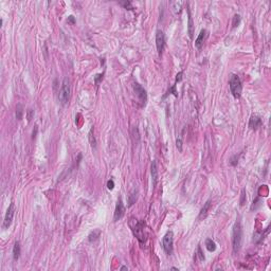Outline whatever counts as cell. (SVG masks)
Returning a JSON list of instances; mask_svg holds the SVG:
<instances>
[{
  "mask_svg": "<svg viewBox=\"0 0 271 271\" xmlns=\"http://www.w3.org/2000/svg\"><path fill=\"white\" fill-rule=\"evenodd\" d=\"M101 79H103V73H102V74H97V75H95L94 82H95V84H97V85H99V84H100V81H101Z\"/></svg>",
  "mask_w": 271,
  "mask_h": 271,
  "instance_id": "cell-26",
  "label": "cell"
},
{
  "mask_svg": "<svg viewBox=\"0 0 271 271\" xmlns=\"http://www.w3.org/2000/svg\"><path fill=\"white\" fill-rule=\"evenodd\" d=\"M20 243L19 241H16L14 245V247H13V258H14V261H17L19 258V256H20Z\"/></svg>",
  "mask_w": 271,
  "mask_h": 271,
  "instance_id": "cell-15",
  "label": "cell"
},
{
  "mask_svg": "<svg viewBox=\"0 0 271 271\" xmlns=\"http://www.w3.org/2000/svg\"><path fill=\"white\" fill-rule=\"evenodd\" d=\"M107 188H108V190H114V180H108V182H107Z\"/></svg>",
  "mask_w": 271,
  "mask_h": 271,
  "instance_id": "cell-27",
  "label": "cell"
},
{
  "mask_svg": "<svg viewBox=\"0 0 271 271\" xmlns=\"http://www.w3.org/2000/svg\"><path fill=\"white\" fill-rule=\"evenodd\" d=\"M70 97V81L66 77L64 79L63 84H62V87H60L59 90V95H58V99H59L60 104L65 106L68 103Z\"/></svg>",
  "mask_w": 271,
  "mask_h": 271,
  "instance_id": "cell-4",
  "label": "cell"
},
{
  "mask_svg": "<svg viewBox=\"0 0 271 271\" xmlns=\"http://www.w3.org/2000/svg\"><path fill=\"white\" fill-rule=\"evenodd\" d=\"M172 270H178V268H175V267H173V268H171Z\"/></svg>",
  "mask_w": 271,
  "mask_h": 271,
  "instance_id": "cell-33",
  "label": "cell"
},
{
  "mask_svg": "<svg viewBox=\"0 0 271 271\" xmlns=\"http://www.w3.org/2000/svg\"><path fill=\"white\" fill-rule=\"evenodd\" d=\"M246 201V195H245V190L241 191V206H244Z\"/></svg>",
  "mask_w": 271,
  "mask_h": 271,
  "instance_id": "cell-28",
  "label": "cell"
},
{
  "mask_svg": "<svg viewBox=\"0 0 271 271\" xmlns=\"http://www.w3.org/2000/svg\"><path fill=\"white\" fill-rule=\"evenodd\" d=\"M173 245H174V235H173V232L169 231L166 232L162 239L163 249L167 255H171L173 253Z\"/></svg>",
  "mask_w": 271,
  "mask_h": 271,
  "instance_id": "cell-5",
  "label": "cell"
},
{
  "mask_svg": "<svg viewBox=\"0 0 271 271\" xmlns=\"http://www.w3.org/2000/svg\"><path fill=\"white\" fill-rule=\"evenodd\" d=\"M206 247L210 252H213V251L216 250V244L211 238H208L206 241Z\"/></svg>",
  "mask_w": 271,
  "mask_h": 271,
  "instance_id": "cell-18",
  "label": "cell"
},
{
  "mask_svg": "<svg viewBox=\"0 0 271 271\" xmlns=\"http://www.w3.org/2000/svg\"><path fill=\"white\" fill-rule=\"evenodd\" d=\"M196 256L199 257V261H204V255L202 254L201 248H200V247H198V248H197V254H196Z\"/></svg>",
  "mask_w": 271,
  "mask_h": 271,
  "instance_id": "cell-24",
  "label": "cell"
},
{
  "mask_svg": "<svg viewBox=\"0 0 271 271\" xmlns=\"http://www.w3.org/2000/svg\"><path fill=\"white\" fill-rule=\"evenodd\" d=\"M188 14H189V34H190V37L193 38V29H194V23H193V18H192V15H191V11L190 9L188 7Z\"/></svg>",
  "mask_w": 271,
  "mask_h": 271,
  "instance_id": "cell-16",
  "label": "cell"
},
{
  "mask_svg": "<svg viewBox=\"0 0 271 271\" xmlns=\"http://www.w3.org/2000/svg\"><path fill=\"white\" fill-rule=\"evenodd\" d=\"M134 92H136V95L138 97V99H139V101L142 103V105H145L146 101H147V94H146L145 89H144L141 85H139L138 83H134Z\"/></svg>",
  "mask_w": 271,
  "mask_h": 271,
  "instance_id": "cell-8",
  "label": "cell"
},
{
  "mask_svg": "<svg viewBox=\"0 0 271 271\" xmlns=\"http://www.w3.org/2000/svg\"><path fill=\"white\" fill-rule=\"evenodd\" d=\"M262 124H263V121L258 116H252L250 121H249V127L251 129H257L260 126H262Z\"/></svg>",
  "mask_w": 271,
  "mask_h": 271,
  "instance_id": "cell-10",
  "label": "cell"
},
{
  "mask_svg": "<svg viewBox=\"0 0 271 271\" xmlns=\"http://www.w3.org/2000/svg\"><path fill=\"white\" fill-rule=\"evenodd\" d=\"M121 270H128V268L125 266H123V267H121Z\"/></svg>",
  "mask_w": 271,
  "mask_h": 271,
  "instance_id": "cell-32",
  "label": "cell"
},
{
  "mask_svg": "<svg viewBox=\"0 0 271 271\" xmlns=\"http://www.w3.org/2000/svg\"><path fill=\"white\" fill-rule=\"evenodd\" d=\"M89 139H90L91 145H92L93 147H95V146H97V141H95L94 137L92 138V129H91V130H90V132H89Z\"/></svg>",
  "mask_w": 271,
  "mask_h": 271,
  "instance_id": "cell-23",
  "label": "cell"
},
{
  "mask_svg": "<svg viewBox=\"0 0 271 271\" xmlns=\"http://www.w3.org/2000/svg\"><path fill=\"white\" fill-rule=\"evenodd\" d=\"M120 4L122 5V7H125V9H128V10L132 9V5H131V2H130V1H121Z\"/></svg>",
  "mask_w": 271,
  "mask_h": 271,
  "instance_id": "cell-22",
  "label": "cell"
},
{
  "mask_svg": "<svg viewBox=\"0 0 271 271\" xmlns=\"http://www.w3.org/2000/svg\"><path fill=\"white\" fill-rule=\"evenodd\" d=\"M14 213H15V206H14V203L12 202V203L10 204L9 208H7V213H5L4 220H3V229H9V227L11 226L12 221H13Z\"/></svg>",
  "mask_w": 271,
  "mask_h": 271,
  "instance_id": "cell-7",
  "label": "cell"
},
{
  "mask_svg": "<svg viewBox=\"0 0 271 271\" xmlns=\"http://www.w3.org/2000/svg\"><path fill=\"white\" fill-rule=\"evenodd\" d=\"M241 241H243V228H241V221H236L233 227V233H232V244H233L234 253L239 251L241 247Z\"/></svg>",
  "mask_w": 271,
  "mask_h": 271,
  "instance_id": "cell-1",
  "label": "cell"
},
{
  "mask_svg": "<svg viewBox=\"0 0 271 271\" xmlns=\"http://www.w3.org/2000/svg\"><path fill=\"white\" fill-rule=\"evenodd\" d=\"M176 145H177V147H178L179 151L182 149V137H179V139H177Z\"/></svg>",
  "mask_w": 271,
  "mask_h": 271,
  "instance_id": "cell-25",
  "label": "cell"
},
{
  "mask_svg": "<svg viewBox=\"0 0 271 271\" xmlns=\"http://www.w3.org/2000/svg\"><path fill=\"white\" fill-rule=\"evenodd\" d=\"M129 227L131 228V231L134 235L137 237V239L140 243H144L146 241V234L144 232V226L142 223L138 221L136 218H130L129 220Z\"/></svg>",
  "mask_w": 271,
  "mask_h": 271,
  "instance_id": "cell-2",
  "label": "cell"
},
{
  "mask_svg": "<svg viewBox=\"0 0 271 271\" xmlns=\"http://www.w3.org/2000/svg\"><path fill=\"white\" fill-rule=\"evenodd\" d=\"M182 4H183V2H181V1H174V2L172 3V9H173L175 14L180 13L181 9H182Z\"/></svg>",
  "mask_w": 271,
  "mask_h": 271,
  "instance_id": "cell-17",
  "label": "cell"
},
{
  "mask_svg": "<svg viewBox=\"0 0 271 271\" xmlns=\"http://www.w3.org/2000/svg\"><path fill=\"white\" fill-rule=\"evenodd\" d=\"M206 33H208L206 30H201V32H200V34L198 35L197 39L195 40V47H196L197 49H200L202 47L204 39H206Z\"/></svg>",
  "mask_w": 271,
  "mask_h": 271,
  "instance_id": "cell-11",
  "label": "cell"
},
{
  "mask_svg": "<svg viewBox=\"0 0 271 271\" xmlns=\"http://www.w3.org/2000/svg\"><path fill=\"white\" fill-rule=\"evenodd\" d=\"M125 214V208H124V204H123L122 198H119L118 202H117V206H116V211H114V221H118L121 218L124 216Z\"/></svg>",
  "mask_w": 271,
  "mask_h": 271,
  "instance_id": "cell-9",
  "label": "cell"
},
{
  "mask_svg": "<svg viewBox=\"0 0 271 271\" xmlns=\"http://www.w3.org/2000/svg\"><path fill=\"white\" fill-rule=\"evenodd\" d=\"M210 206H211V201L208 200V201L206 202V204L203 206V208L201 209V211H200V213H199V216H198V219L202 220L203 218L206 217V215H208V213H209V210H210Z\"/></svg>",
  "mask_w": 271,
  "mask_h": 271,
  "instance_id": "cell-13",
  "label": "cell"
},
{
  "mask_svg": "<svg viewBox=\"0 0 271 271\" xmlns=\"http://www.w3.org/2000/svg\"><path fill=\"white\" fill-rule=\"evenodd\" d=\"M138 194H139V192H138L137 189H134L129 193V196H128V206H131L134 203H136V201L138 199Z\"/></svg>",
  "mask_w": 271,
  "mask_h": 271,
  "instance_id": "cell-14",
  "label": "cell"
},
{
  "mask_svg": "<svg viewBox=\"0 0 271 271\" xmlns=\"http://www.w3.org/2000/svg\"><path fill=\"white\" fill-rule=\"evenodd\" d=\"M69 20L71 21L72 23H74V18H73V16H70L69 17Z\"/></svg>",
  "mask_w": 271,
  "mask_h": 271,
  "instance_id": "cell-31",
  "label": "cell"
},
{
  "mask_svg": "<svg viewBox=\"0 0 271 271\" xmlns=\"http://www.w3.org/2000/svg\"><path fill=\"white\" fill-rule=\"evenodd\" d=\"M151 179H153V184H154V186H155L156 184H157V181H158V169H157V163H156V161H153V163H151Z\"/></svg>",
  "mask_w": 271,
  "mask_h": 271,
  "instance_id": "cell-12",
  "label": "cell"
},
{
  "mask_svg": "<svg viewBox=\"0 0 271 271\" xmlns=\"http://www.w3.org/2000/svg\"><path fill=\"white\" fill-rule=\"evenodd\" d=\"M156 46H157L158 54L161 55L165 47V36L164 33L161 30H158L157 33H156Z\"/></svg>",
  "mask_w": 271,
  "mask_h": 271,
  "instance_id": "cell-6",
  "label": "cell"
},
{
  "mask_svg": "<svg viewBox=\"0 0 271 271\" xmlns=\"http://www.w3.org/2000/svg\"><path fill=\"white\" fill-rule=\"evenodd\" d=\"M239 22H241V16L239 15H235L233 17V28H236L239 25Z\"/></svg>",
  "mask_w": 271,
  "mask_h": 271,
  "instance_id": "cell-21",
  "label": "cell"
},
{
  "mask_svg": "<svg viewBox=\"0 0 271 271\" xmlns=\"http://www.w3.org/2000/svg\"><path fill=\"white\" fill-rule=\"evenodd\" d=\"M22 114H23V108L20 104L17 105L16 108V119L17 120H21L22 119Z\"/></svg>",
  "mask_w": 271,
  "mask_h": 271,
  "instance_id": "cell-20",
  "label": "cell"
},
{
  "mask_svg": "<svg viewBox=\"0 0 271 271\" xmlns=\"http://www.w3.org/2000/svg\"><path fill=\"white\" fill-rule=\"evenodd\" d=\"M33 114H34V111H33L32 109H29L28 110V120L31 121V119H32Z\"/></svg>",
  "mask_w": 271,
  "mask_h": 271,
  "instance_id": "cell-29",
  "label": "cell"
},
{
  "mask_svg": "<svg viewBox=\"0 0 271 271\" xmlns=\"http://www.w3.org/2000/svg\"><path fill=\"white\" fill-rule=\"evenodd\" d=\"M101 235V231L100 230H94L93 232H91L90 235H89V241L90 243H93V241H95L97 239H99V237H100Z\"/></svg>",
  "mask_w": 271,
  "mask_h": 271,
  "instance_id": "cell-19",
  "label": "cell"
},
{
  "mask_svg": "<svg viewBox=\"0 0 271 271\" xmlns=\"http://www.w3.org/2000/svg\"><path fill=\"white\" fill-rule=\"evenodd\" d=\"M229 85H230V90H231V93L233 94V97H236V99L241 97V91H243V86H241V79L238 77V75L232 74L231 77H230Z\"/></svg>",
  "mask_w": 271,
  "mask_h": 271,
  "instance_id": "cell-3",
  "label": "cell"
},
{
  "mask_svg": "<svg viewBox=\"0 0 271 271\" xmlns=\"http://www.w3.org/2000/svg\"><path fill=\"white\" fill-rule=\"evenodd\" d=\"M181 77H182V72H179L178 74L176 75V83H177V82H180L181 81Z\"/></svg>",
  "mask_w": 271,
  "mask_h": 271,
  "instance_id": "cell-30",
  "label": "cell"
}]
</instances>
